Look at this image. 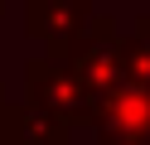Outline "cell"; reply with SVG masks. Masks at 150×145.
Masks as SVG:
<instances>
[{
	"label": "cell",
	"mask_w": 150,
	"mask_h": 145,
	"mask_svg": "<svg viewBox=\"0 0 150 145\" xmlns=\"http://www.w3.org/2000/svg\"><path fill=\"white\" fill-rule=\"evenodd\" d=\"M0 10H5V0H0Z\"/></svg>",
	"instance_id": "cell-7"
},
{
	"label": "cell",
	"mask_w": 150,
	"mask_h": 145,
	"mask_svg": "<svg viewBox=\"0 0 150 145\" xmlns=\"http://www.w3.org/2000/svg\"><path fill=\"white\" fill-rule=\"evenodd\" d=\"M92 135L97 145H150V87L121 82L92 102Z\"/></svg>",
	"instance_id": "cell-3"
},
{
	"label": "cell",
	"mask_w": 150,
	"mask_h": 145,
	"mask_svg": "<svg viewBox=\"0 0 150 145\" xmlns=\"http://www.w3.org/2000/svg\"><path fill=\"white\" fill-rule=\"evenodd\" d=\"M136 34H121V68H126V82L150 87V15L131 19Z\"/></svg>",
	"instance_id": "cell-4"
},
{
	"label": "cell",
	"mask_w": 150,
	"mask_h": 145,
	"mask_svg": "<svg viewBox=\"0 0 150 145\" xmlns=\"http://www.w3.org/2000/svg\"><path fill=\"white\" fill-rule=\"evenodd\" d=\"M0 116H5V87H0Z\"/></svg>",
	"instance_id": "cell-6"
},
{
	"label": "cell",
	"mask_w": 150,
	"mask_h": 145,
	"mask_svg": "<svg viewBox=\"0 0 150 145\" xmlns=\"http://www.w3.org/2000/svg\"><path fill=\"white\" fill-rule=\"evenodd\" d=\"M116 15H97L92 0H24V29L44 44V58L73 63L92 39L116 29Z\"/></svg>",
	"instance_id": "cell-1"
},
{
	"label": "cell",
	"mask_w": 150,
	"mask_h": 145,
	"mask_svg": "<svg viewBox=\"0 0 150 145\" xmlns=\"http://www.w3.org/2000/svg\"><path fill=\"white\" fill-rule=\"evenodd\" d=\"M0 145H29L24 126H20V106H10V102H5V116H0Z\"/></svg>",
	"instance_id": "cell-5"
},
{
	"label": "cell",
	"mask_w": 150,
	"mask_h": 145,
	"mask_svg": "<svg viewBox=\"0 0 150 145\" xmlns=\"http://www.w3.org/2000/svg\"><path fill=\"white\" fill-rule=\"evenodd\" d=\"M24 87H29V102L24 106L53 116V121L68 126V131H82V126L92 121V97H87V87H82V77L73 73L68 63H58V58H29Z\"/></svg>",
	"instance_id": "cell-2"
}]
</instances>
